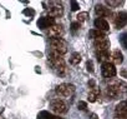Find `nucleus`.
<instances>
[{"label": "nucleus", "instance_id": "1", "mask_svg": "<svg viewBox=\"0 0 127 119\" xmlns=\"http://www.w3.org/2000/svg\"><path fill=\"white\" fill-rule=\"evenodd\" d=\"M49 63L51 65V68L60 75L65 74L66 72V65H65V60H64L62 55L55 53V51H50L49 53Z\"/></svg>", "mask_w": 127, "mask_h": 119}, {"label": "nucleus", "instance_id": "2", "mask_svg": "<svg viewBox=\"0 0 127 119\" xmlns=\"http://www.w3.org/2000/svg\"><path fill=\"white\" fill-rule=\"evenodd\" d=\"M126 90V84L122 82V80H118V79H115L112 80L107 88H106V95L110 98V99H116L118 98L121 94H123Z\"/></svg>", "mask_w": 127, "mask_h": 119}, {"label": "nucleus", "instance_id": "3", "mask_svg": "<svg viewBox=\"0 0 127 119\" xmlns=\"http://www.w3.org/2000/svg\"><path fill=\"white\" fill-rule=\"evenodd\" d=\"M75 93V87L69 83H62L56 87V94L61 98H69Z\"/></svg>", "mask_w": 127, "mask_h": 119}, {"label": "nucleus", "instance_id": "4", "mask_svg": "<svg viewBox=\"0 0 127 119\" xmlns=\"http://www.w3.org/2000/svg\"><path fill=\"white\" fill-rule=\"evenodd\" d=\"M50 45H51V50L60 55L67 53V44L62 39H50Z\"/></svg>", "mask_w": 127, "mask_h": 119}, {"label": "nucleus", "instance_id": "5", "mask_svg": "<svg viewBox=\"0 0 127 119\" xmlns=\"http://www.w3.org/2000/svg\"><path fill=\"white\" fill-rule=\"evenodd\" d=\"M50 109L56 114H64V113L67 112V105L61 99H55L50 103Z\"/></svg>", "mask_w": 127, "mask_h": 119}, {"label": "nucleus", "instance_id": "6", "mask_svg": "<svg viewBox=\"0 0 127 119\" xmlns=\"http://www.w3.org/2000/svg\"><path fill=\"white\" fill-rule=\"evenodd\" d=\"M64 33H65V30H64V28L59 24H54L47 29V35L51 39H61Z\"/></svg>", "mask_w": 127, "mask_h": 119}, {"label": "nucleus", "instance_id": "7", "mask_svg": "<svg viewBox=\"0 0 127 119\" xmlns=\"http://www.w3.org/2000/svg\"><path fill=\"white\" fill-rule=\"evenodd\" d=\"M101 73H102V75H103V78H113L115 75H116V73H117V70H116V68H115V65L112 64V63H103L102 64V68H101Z\"/></svg>", "mask_w": 127, "mask_h": 119}, {"label": "nucleus", "instance_id": "8", "mask_svg": "<svg viewBox=\"0 0 127 119\" xmlns=\"http://www.w3.org/2000/svg\"><path fill=\"white\" fill-rule=\"evenodd\" d=\"M49 15H50V18H59V16H61L62 14H64V8H62V5L61 4H57V3H54L52 5H50L49 6Z\"/></svg>", "mask_w": 127, "mask_h": 119}, {"label": "nucleus", "instance_id": "9", "mask_svg": "<svg viewBox=\"0 0 127 119\" xmlns=\"http://www.w3.org/2000/svg\"><path fill=\"white\" fill-rule=\"evenodd\" d=\"M111 16H112V21L116 25V28H123L126 25V14L125 13H115Z\"/></svg>", "mask_w": 127, "mask_h": 119}, {"label": "nucleus", "instance_id": "10", "mask_svg": "<svg viewBox=\"0 0 127 119\" xmlns=\"http://www.w3.org/2000/svg\"><path fill=\"white\" fill-rule=\"evenodd\" d=\"M95 13H96V15L100 16L101 19L108 18V16L112 15V11H111L108 8H106V6H103V5H100V4H97V5L95 6Z\"/></svg>", "mask_w": 127, "mask_h": 119}, {"label": "nucleus", "instance_id": "11", "mask_svg": "<svg viewBox=\"0 0 127 119\" xmlns=\"http://www.w3.org/2000/svg\"><path fill=\"white\" fill-rule=\"evenodd\" d=\"M94 46L96 48V51L108 50V48H110V41H108L106 38L97 39V40H94Z\"/></svg>", "mask_w": 127, "mask_h": 119}, {"label": "nucleus", "instance_id": "12", "mask_svg": "<svg viewBox=\"0 0 127 119\" xmlns=\"http://www.w3.org/2000/svg\"><path fill=\"white\" fill-rule=\"evenodd\" d=\"M54 24H55V20L52 18H50V16H42V18H40L37 20V26L40 29H44V30L45 29H49Z\"/></svg>", "mask_w": 127, "mask_h": 119}, {"label": "nucleus", "instance_id": "13", "mask_svg": "<svg viewBox=\"0 0 127 119\" xmlns=\"http://www.w3.org/2000/svg\"><path fill=\"white\" fill-rule=\"evenodd\" d=\"M127 104L125 100H122L120 104H117L116 107V117H120V118H127Z\"/></svg>", "mask_w": 127, "mask_h": 119}, {"label": "nucleus", "instance_id": "14", "mask_svg": "<svg viewBox=\"0 0 127 119\" xmlns=\"http://www.w3.org/2000/svg\"><path fill=\"white\" fill-rule=\"evenodd\" d=\"M95 28H96V30H100V31H103L105 33V31H107L110 29V25H108V23L105 19L97 18L95 20Z\"/></svg>", "mask_w": 127, "mask_h": 119}, {"label": "nucleus", "instance_id": "15", "mask_svg": "<svg viewBox=\"0 0 127 119\" xmlns=\"http://www.w3.org/2000/svg\"><path fill=\"white\" fill-rule=\"evenodd\" d=\"M110 59H112V64L115 65V64H121L122 63V60H123V56H122V53L118 50V49H116V50H113L112 51V54L110 55Z\"/></svg>", "mask_w": 127, "mask_h": 119}, {"label": "nucleus", "instance_id": "16", "mask_svg": "<svg viewBox=\"0 0 127 119\" xmlns=\"http://www.w3.org/2000/svg\"><path fill=\"white\" fill-rule=\"evenodd\" d=\"M96 58L101 63H108L110 62V51L103 50V51H96Z\"/></svg>", "mask_w": 127, "mask_h": 119}, {"label": "nucleus", "instance_id": "17", "mask_svg": "<svg viewBox=\"0 0 127 119\" xmlns=\"http://www.w3.org/2000/svg\"><path fill=\"white\" fill-rule=\"evenodd\" d=\"M89 36H90L92 40H97V39L106 38V34H105L103 31H100V30L92 29V30H90V33H89Z\"/></svg>", "mask_w": 127, "mask_h": 119}, {"label": "nucleus", "instance_id": "18", "mask_svg": "<svg viewBox=\"0 0 127 119\" xmlns=\"http://www.w3.org/2000/svg\"><path fill=\"white\" fill-rule=\"evenodd\" d=\"M98 98H100V90L97 89V87H94V88L91 89V92L89 93V100H90L91 103H94V102H96Z\"/></svg>", "mask_w": 127, "mask_h": 119}, {"label": "nucleus", "instance_id": "19", "mask_svg": "<svg viewBox=\"0 0 127 119\" xmlns=\"http://www.w3.org/2000/svg\"><path fill=\"white\" fill-rule=\"evenodd\" d=\"M37 119H62V118H59L54 114H50L49 112H41L37 115Z\"/></svg>", "mask_w": 127, "mask_h": 119}, {"label": "nucleus", "instance_id": "20", "mask_svg": "<svg viewBox=\"0 0 127 119\" xmlns=\"http://www.w3.org/2000/svg\"><path fill=\"white\" fill-rule=\"evenodd\" d=\"M81 55L79 54V53H72L71 54V58H70V63L72 64V65H77V64H80V62H81Z\"/></svg>", "mask_w": 127, "mask_h": 119}, {"label": "nucleus", "instance_id": "21", "mask_svg": "<svg viewBox=\"0 0 127 119\" xmlns=\"http://www.w3.org/2000/svg\"><path fill=\"white\" fill-rule=\"evenodd\" d=\"M87 16H89L87 13H85V11H84V13H80V14L76 16V18H77V23H82V21H85V20L87 19Z\"/></svg>", "mask_w": 127, "mask_h": 119}, {"label": "nucleus", "instance_id": "22", "mask_svg": "<svg viewBox=\"0 0 127 119\" xmlns=\"http://www.w3.org/2000/svg\"><path fill=\"white\" fill-rule=\"evenodd\" d=\"M106 4L110 5V6H118V5L121 4V1H113V0H107Z\"/></svg>", "mask_w": 127, "mask_h": 119}, {"label": "nucleus", "instance_id": "23", "mask_svg": "<svg viewBox=\"0 0 127 119\" xmlns=\"http://www.w3.org/2000/svg\"><path fill=\"white\" fill-rule=\"evenodd\" d=\"M86 67H87V70L89 72H91V73L94 72V64H92V62H87L86 63Z\"/></svg>", "mask_w": 127, "mask_h": 119}, {"label": "nucleus", "instance_id": "24", "mask_svg": "<svg viewBox=\"0 0 127 119\" xmlns=\"http://www.w3.org/2000/svg\"><path fill=\"white\" fill-rule=\"evenodd\" d=\"M79 108H80L81 110H86V109H87V104H86L85 102H80V103H79Z\"/></svg>", "mask_w": 127, "mask_h": 119}, {"label": "nucleus", "instance_id": "25", "mask_svg": "<svg viewBox=\"0 0 127 119\" xmlns=\"http://www.w3.org/2000/svg\"><path fill=\"white\" fill-rule=\"evenodd\" d=\"M71 9L74 10V11H76V10H79V4L76 3V1H71Z\"/></svg>", "mask_w": 127, "mask_h": 119}, {"label": "nucleus", "instance_id": "26", "mask_svg": "<svg viewBox=\"0 0 127 119\" xmlns=\"http://www.w3.org/2000/svg\"><path fill=\"white\" fill-rule=\"evenodd\" d=\"M71 28H72V31H76L80 28V23H72L71 24Z\"/></svg>", "mask_w": 127, "mask_h": 119}, {"label": "nucleus", "instance_id": "27", "mask_svg": "<svg viewBox=\"0 0 127 119\" xmlns=\"http://www.w3.org/2000/svg\"><path fill=\"white\" fill-rule=\"evenodd\" d=\"M24 14H31V15H34V11H32V10H28V9H26V10L24 11Z\"/></svg>", "mask_w": 127, "mask_h": 119}, {"label": "nucleus", "instance_id": "28", "mask_svg": "<svg viewBox=\"0 0 127 119\" xmlns=\"http://www.w3.org/2000/svg\"><path fill=\"white\" fill-rule=\"evenodd\" d=\"M91 119H97V115H96V114H92V115H91Z\"/></svg>", "mask_w": 127, "mask_h": 119}]
</instances>
